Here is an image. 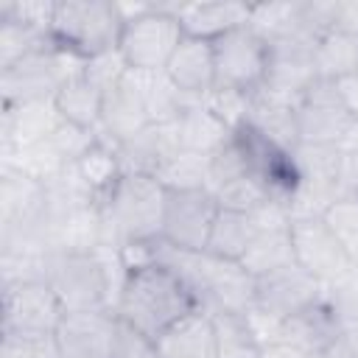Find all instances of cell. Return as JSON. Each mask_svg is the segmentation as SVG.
Here are the masks:
<instances>
[{"mask_svg":"<svg viewBox=\"0 0 358 358\" xmlns=\"http://www.w3.org/2000/svg\"><path fill=\"white\" fill-rule=\"evenodd\" d=\"M344 148H350V151H352V154H355V157H358V131H355V134H352V140H350V143H347V145H344Z\"/></svg>","mask_w":358,"mask_h":358,"instance_id":"cell-45","label":"cell"},{"mask_svg":"<svg viewBox=\"0 0 358 358\" xmlns=\"http://www.w3.org/2000/svg\"><path fill=\"white\" fill-rule=\"evenodd\" d=\"M324 299V285L313 280L305 268L296 263L268 271L263 277H255V308L266 310L268 316L285 322L288 316H296L299 310L316 305Z\"/></svg>","mask_w":358,"mask_h":358,"instance_id":"cell-13","label":"cell"},{"mask_svg":"<svg viewBox=\"0 0 358 358\" xmlns=\"http://www.w3.org/2000/svg\"><path fill=\"white\" fill-rule=\"evenodd\" d=\"M131 76H134V81L140 87V95H143V103H145V112H148L151 123H176L179 115L190 103L201 101V98L185 95L165 76V70H159V73H137V70H131Z\"/></svg>","mask_w":358,"mask_h":358,"instance_id":"cell-27","label":"cell"},{"mask_svg":"<svg viewBox=\"0 0 358 358\" xmlns=\"http://www.w3.org/2000/svg\"><path fill=\"white\" fill-rule=\"evenodd\" d=\"M123 17L109 0H59L53 8V42L81 62L117 50Z\"/></svg>","mask_w":358,"mask_h":358,"instance_id":"cell-4","label":"cell"},{"mask_svg":"<svg viewBox=\"0 0 358 358\" xmlns=\"http://www.w3.org/2000/svg\"><path fill=\"white\" fill-rule=\"evenodd\" d=\"M45 204V185L11 165L0 171V232L31 221Z\"/></svg>","mask_w":358,"mask_h":358,"instance_id":"cell-22","label":"cell"},{"mask_svg":"<svg viewBox=\"0 0 358 358\" xmlns=\"http://www.w3.org/2000/svg\"><path fill=\"white\" fill-rule=\"evenodd\" d=\"M157 179L165 190H210V157L179 151Z\"/></svg>","mask_w":358,"mask_h":358,"instance_id":"cell-33","label":"cell"},{"mask_svg":"<svg viewBox=\"0 0 358 358\" xmlns=\"http://www.w3.org/2000/svg\"><path fill=\"white\" fill-rule=\"evenodd\" d=\"M117 313L112 308L64 313L56 330V347L62 358H109L117 336Z\"/></svg>","mask_w":358,"mask_h":358,"instance_id":"cell-14","label":"cell"},{"mask_svg":"<svg viewBox=\"0 0 358 358\" xmlns=\"http://www.w3.org/2000/svg\"><path fill=\"white\" fill-rule=\"evenodd\" d=\"M241 263L255 277H263L268 271H277V268H285V266L296 263L294 260V243H291V224L260 229Z\"/></svg>","mask_w":358,"mask_h":358,"instance_id":"cell-28","label":"cell"},{"mask_svg":"<svg viewBox=\"0 0 358 358\" xmlns=\"http://www.w3.org/2000/svg\"><path fill=\"white\" fill-rule=\"evenodd\" d=\"M260 358H305V355L288 344H266L260 347Z\"/></svg>","mask_w":358,"mask_h":358,"instance_id":"cell-43","label":"cell"},{"mask_svg":"<svg viewBox=\"0 0 358 358\" xmlns=\"http://www.w3.org/2000/svg\"><path fill=\"white\" fill-rule=\"evenodd\" d=\"M50 45H56L50 31L28 25V22H17V20H0V70Z\"/></svg>","mask_w":358,"mask_h":358,"instance_id":"cell-31","label":"cell"},{"mask_svg":"<svg viewBox=\"0 0 358 358\" xmlns=\"http://www.w3.org/2000/svg\"><path fill=\"white\" fill-rule=\"evenodd\" d=\"M84 70V62L73 53L50 45L39 53L20 59L17 64L0 70V95L3 106L34 103V101H53L56 92L67 78Z\"/></svg>","mask_w":358,"mask_h":358,"instance_id":"cell-6","label":"cell"},{"mask_svg":"<svg viewBox=\"0 0 358 358\" xmlns=\"http://www.w3.org/2000/svg\"><path fill=\"white\" fill-rule=\"evenodd\" d=\"M324 299L338 316L344 330L358 327V263H352V268L341 280L324 288Z\"/></svg>","mask_w":358,"mask_h":358,"instance_id":"cell-36","label":"cell"},{"mask_svg":"<svg viewBox=\"0 0 358 358\" xmlns=\"http://www.w3.org/2000/svg\"><path fill=\"white\" fill-rule=\"evenodd\" d=\"M305 358H327V352H319V355H305Z\"/></svg>","mask_w":358,"mask_h":358,"instance_id":"cell-46","label":"cell"},{"mask_svg":"<svg viewBox=\"0 0 358 358\" xmlns=\"http://www.w3.org/2000/svg\"><path fill=\"white\" fill-rule=\"evenodd\" d=\"M126 277V263L115 249L98 252H50L45 266V282L56 291L62 308L98 310L117 302Z\"/></svg>","mask_w":358,"mask_h":358,"instance_id":"cell-2","label":"cell"},{"mask_svg":"<svg viewBox=\"0 0 358 358\" xmlns=\"http://www.w3.org/2000/svg\"><path fill=\"white\" fill-rule=\"evenodd\" d=\"M316 42L305 36H280L268 42V70L263 78L260 92L274 95L285 103L299 106L305 92L313 87L316 62H313Z\"/></svg>","mask_w":358,"mask_h":358,"instance_id":"cell-12","label":"cell"},{"mask_svg":"<svg viewBox=\"0 0 358 358\" xmlns=\"http://www.w3.org/2000/svg\"><path fill=\"white\" fill-rule=\"evenodd\" d=\"M123 173H143V176H159V171L182 151L176 123H151L134 137L115 145Z\"/></svg>","mask_w":358,"mask_h":358,"instance_id":"cell-16","label":"cell"},{"mask_svg":"<svg viewBox=\"0 0 358 358\" xmlns=\"http://www.w3.org/2000/svg\"><path fill=\"white\" fill-rule=\"evenodd\" d=\"M64 313L45 280L3 285V338H53Z\"/></svg>","mask_w":358,"mask_h":358,"instance_id":"cell-7","label":"cell"},{"mask_svg":"<svg viewBox=\"0 0 358 358\" xmlns=\"http://www.w3.org/2000/svg\"><path fill=\"white\" fill-rule=\"evenodd\" d=\"M182 39H185V28L176 20L171 3H151L143 14L123 22L117 53L126 70L159 73L168 67Z\"/></svg>","mask_w":358,"mask_h":358,"instance_id":"cell-5","label":"cell"},{"mask_svg":"<svg viewBox=\"0 0 358 358\" xmlns=\"http://www.w3.org/2000/svg\"><path fill=\"white\" fill-rule=\"evenodd\" d=\"M56 3H31V0H6L0 3V20H17L50 31Z\"/></svg>","mask_w":358,"mask_h":358,"instance_id":"cell-40","label":"cell"},{"mask_svg":"<svg viewBox=\"0 0 358 358\" xmlns=\"http://www.w3.org/2000/svg\"><path fill=\"white\" fill-rule=\"evenodd\" d=\"M257 224L252 218V213H238V210H221L213 221L210 238H207V255L224 257V260H243V255L249 252V246L257 238Z\"/></svg>","mask_w":358,"mask_h":358,"instance_id":"cell-26","label":"cell"},{"mask_svg":"<svg viewBox=\"0 0 358 358\" xmlns=\"http://www.w3.org/2000/svg\"><path fill=\"white\" fill-rule=\"evenodd\" d=\"M159 358H215V333L210 313L199 310L157 338Z\"/></svg>","mask_w":358,"mask_h":358,"instance_id":"cell-25","label":"cell"},{"mask_svg":"<svg viewBox=\"0 0 358 358\" xmlns=\"http://www.w3.org/2000/svg\"><path fill=\"white\" fill-rule=\"evenodd\" d=\"M165 76L190 98H204L210 90H215V56H213V42L187 36L179 42L173 50Z\"/></svg>","mask_w":358,"mask_h":358,"instance_id":"cell-19","label":"cell"},{"mask_svg":"<svg viewBox=\"0 0 358 358\" xmlns=\"http://www.w3.org/2000/svg\"><path fill=\"white\" fill-rule=\"evenodd\" d=\"M291 243L294 260L324 288L341 280L352 268V257L330 229L322 215H296L291 218Z\"/></svg>","mask_w":358,"mask_h":358,"instance_id":"cell-10","label":"cell"},{"mask_svg":"<svg viewBox=\"0 0 358 358\" xmlns=\"http://www.w3.org/2000/svg\"><path fill=\"white\" fill-rule=\"evenodd\" d=\"M299 143L310 145H347L358 131V117L344 106L336 81L316 78L296 106Z\"/></svg>","mask_w":358,"mask_h":358,"instance_id":"cell-9","label":"cell"},{"mask_svg":"<svg viewBox=\"0 0 358 358\" xmlns=\"http://www.w3.org/2000/svg\"><path fill=\"white\" fill-rule=\"evenodd\" d=\"M344 344H347V350L352 352V358H358V327H350V330H344Z\"/></svg>","mask_w":358,"mask_h":358,"instance_id":"cell-44","label":"cell"},{"mask_svg":"<svg viewBox=\"0 0 358 358\" xmlns=\"http://www.w3.org/2000/svg\"><path fill=\"white\" fill-rule=\"evenodd\" d=\"M322 218L338 235V241L350 252L352 263H358V199H338Z\"/></svg>","mask_w":358,"mask_h":358,"instance_id":"cell-37","label":"cell"},{"mask_svg":"<svg viewBox=\"0 0 358 358\" xmlns=\"http://www.w3.org/2000/svg\"><path fill=\"white\" fill-rule=\"evenodd\" d=\"M246 173H252L246 148L241 145L238 134H232V140L210 157V190H215V187H221L238 176H246Z\"/></svg>","mask_w":358,"mask_h":358,"instance_id":"cell-35","label":"cell"},{"mask_svg":"<svg viewBox=\"0 0 358 358\" xmlns=\"http://www.w3.org/2000/svg\"><path fill=\"white\" fill-rule=\"evenodd\" d=\"M313 62H316V76L324 81L350 78L358 73V39L338 31H327L316 42Z\"/></svg>","mask_w":358,"mask_h":358,"instance_id":"cell-29","label":"cell"},{"mask_svg":"<svg viewBox=\"0 0 358 358\" xmlns=\"http://www.w3.org/2000/svg\"><path fill=\"white\" fill-rule=\"evenodd\" d=\"M341 336H344V327L338 316L333 313L327 299H322L282 322L280 344H288L302 355H319V352H327Z\"/></svg>","mask_w":358,"mask_h":358,"instance_id":"cell-18","label":"cell"},{"mask_svg":"<svg viewBox=\"0 0 358 358\" xmlns=\"http://www.w3.org/2000/svg\"><path fill=\"white\" fill-rule=\"evenodd\" d=\"M218 201L210 190H165L159 241L179 252H204Z\"/></svg>","mask_w":358,"mask_h":358,"instance_id":"cell-11","label":"cell"},{"mask_svg":"<svg viewBox=\"0 0 358 358\" xmlns=\"http://www.w3.org/2000/svg\"><path fill=\"white\" fill-rule=\"evenodd\" d=\"M215 333V358H260V344L243 313H210Z\"/></svg>","mask_w":358,"mask_h":358,"instance_id":"cell-30","label":"cell"},{"mask_svg":"<svg viewBox=\"0 0 358 358\" xmlns=\"http://www.w3.org/2000/svg\"><path fill=\"white\" fill-rule=\"evenodd\" d=\"M62 115L53 101H34V103H17V106H3L0 112V143H3V157L25 151L42 140H48L59 126Z\"/></svg>","mask_w":358,"mask_h":358,"instance_id":"cell-17","label":"cell"},{"mask_svg":"<svg viewBox=\"0 0 358 358\" xmlns=\"http://www.w3.org/2000/svg\"><path fill=\"white\" fill-rule=\"evenodd\" d=\"M218 201L221 210H238V213H255L257 207H263L266 201H271V190L263 185L260 176L255 173H246V176H238L215 190H210Z\"/></svg>","mask_w":358,"mask_h":358,"instance_id":"cell-34","label":"cell"},{"mask_svg":"<svg viewBox=\"0 0 358 358\" xmlns=\"http://www.w3.org/2000/svg\"><path fill=\"white\" fill-rule=\"evenodd\" d=\"M145 126H151L140 87L131 76V70H126L103 95V112H101V123H98V137L117 145L129 137H134L137 131H143Z\"/></svg>","mask_w":358,"mask_h":358,"instance_id":"cell-15","label":"cell"},{"mask_svg":"<svg viewBox=\"0 0 358 358\" xmlns=\"http://www.w3.org/2000/svg\"><path fill=\"white\" fill-rule=\"evenodd\" d=\"M246 126L255 129L260 137L268 143L294 151L299 145V126H296V106L285 103L274 95L266 92H252L249 95V109H246Z\"/></svg>","mask_w":358,"mask_h":358,"instance_id":"cell-21","label":"cell"},{"mask_svg":"<svg viewBox=\"0 0 358 358\" xmlns=\"http://www.w3.org/2000/svg\"><path fill=\"white\" fill-rule=\"evenodd\" d=\"M171 8L187 36L213 42V39L246 25L252 6L235 3V0H201V3H171Z\"/></svg>","mask_w":358,"mask_h":358,"instance_id":"cell-20","label":"cell"},{"mask_svg":"<svg viewBox=\"0 0 358 358\" xmlns=\"http://www.w3.org/2000/svg\"><path fill=\"white\" fill-rule=\"evenodd\" d=\"M249 95L252 92H238V90H224V87H215L210 90L201 101L235 131L246 123V109H249Z\"/></svg>","mask_w":358,"mask_h":358,"instance_id":"cell-38","label":"cell"},{"mask_svg":"<svg viewBox=\"0 0 358 358\" xmlns=\"http://www.w3.org/2000/svg\"><path fill=\"white\" fill-rule=\"evenodd\" d=\"M336 87H338V92H341L344 106L358 117V73H355V76H350V78L336 81Z\"/></svg>","mask_w":358,"mask_h":358,"instance_id":"cell-42","label":"cell"},{"mask_svg":"<svg viewBox=\"0 0 358 358\" xmlns=\"http://www.w3.org/2000/svg\"><path fill=\"white\" fill-rule=\"evenodd\" d=\"M215 87L257 92L268 70V42L246 22L218 39H213Z\"/></svg>","mask_w":358,"mask_h":358,"instance_id":"cell-8","label":"cell"},{"mask_svg":"<svg viewBox=\"0 0 358 358\" xmlns=\"http://www.w3.org/2000/svg\"><path fill=\"white\" fill-rule=\"evenodd\" d=\"M73 168H76V173L81 176V182H84L98 199H103V196L109 193V187L123 176L117 151H115V145L106 143V140H98Z\"/></svg>","mask_w":358,"mask_h":358,"instance_id":"cell-32","label":"cell"},{"mask_svg":"<svg viewBox=\"0 0 358 358\" xmlns=\"http://www.w3.org/2000/svg\"><path fill=\"white\" fill-rule=\"evenodd\" d=\"M176 134H179V145L182 151H193V154H204L213 157L221 145H227L232 140V129L204 103L196 101L190 103L179 120H176Z\"/></svg>","mask_w":358,"mask_h":358,"instance_id":"cell-23","label":"cell"},{"mask_svg":"<svg viewBox=\"0 0 358 358\" xmlns=\"http://www.w3.org/2000/svg\"><path fill=\"white\" fill-rule=\"evenodd\" d=\"M162 213H165L162 182L143 173H123L101 199L106 249L123 252L131 246H148L159 241Z\"/></svg>","mask_w":358,"mask_h":358,"instance_id":"cell-3","label":"cell"},{"mask_svg":"<svg viewBox=\"0 0 358 358\" xmlns=\"http://www.w3.org/2000/svg\"><path fill=\"white\" fill-rule=\"evenodd\" d=\"M330 31H338V34L358 39V0H336Z\"/></svg>","mask_w":358,"mask_h":358,"instance_id":"cell-41","label":"cell"},{"mask_svg":"<svg viewBox=\"0 0 358 358\" xmlns=\"http://www.w3.org/2000/svg\"><path fill=\"white\" fill-rule=\"evenodd\" d=\"M103 95H106V90L81 70V73H76L73 78H67L62 84V90L56 92L53 103H56V109H59L64 123L98 131L101 112H103Z\"/></svg>","mask_w":358,"mask_h":358,"instance_id":"cell-24","label":"cell"},{"mask_svg":"<svg viewBox=\"0 0 358 358\" xmlns=\"http://www.w3.org/2000/svg\"><path fill=\"white\" fill-rule=\"evenodd\" d=\"M199 310L201 302L196 291L187 285V280L157 257L126 268L115 302V313L154 341L165 330H171L173 324Z\"/></svg>","mask_w":358,"mask_h":358,"instance_id":"cell-1","label":"cell"},{"mask_svg":"<svg viewBox=\"0 0 358 358\" xmlns=\"http://www.w3.org/2000/svg\"><path fill=\"white\" fill-rule=\"evenodd\" d=\"M117 319H120V316H117ZM109 358H159V352H157V341H154V338L143 336L140 330H134L131 324H126V322L120 319Z\"/></svg>","mask_w":358,"mask_h":358,"instance_id":"cell-39","label":"cell"}]
</instances>
